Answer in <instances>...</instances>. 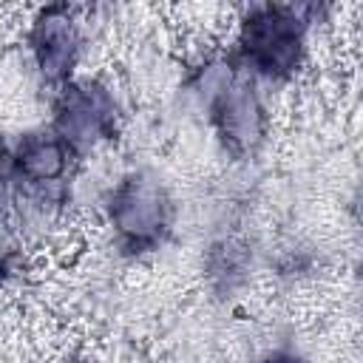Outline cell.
Here are the masks:
<instances>
[{
	"instance_id": "cell-3",
	"label": "cell",
	"mask_w": 363,
	"mask_h": 363,
	"mask_svg": "<svg viewBox=\"0 0 363 363\" xmlns=\"http://www.w3.org/2000/svg\"><path fill=\"white\" fill-rule=\"evenodd\" d=\"M176 204L164 179L147 167H133L111 187L105 224L116 250L128 258H145L162 250L173 233Z\"/></svg>"
},
{
	"instance_id": "cell-8",
	"label": "cell",
	"mask_w": 363,
	"mask_h": 363,
	"mask_svg": "<svg viewBox=\"0 0 363 363\" xmlns=\"http://www.w3.org/2000/svg\"><path fill=\"white\" fill-rule=\"evenodd\" d=\"M258 363H306V357H303L301 352L289 349V346H281V349L267 352V354H264Z\"/></svg>"
},
{
	"instance_id": "cell-2",
	"label": "cell",
	"mask_w": 363,
	"mask_h": 363,
	"mask_svg": "<svg viewBox=\"0 0 363 363\" xmlns=\"http://www.w3.org/2000/svg\"><path fill=\"white\" fill-rule=\"evenodd\" d=\"M312 6L295 3H252L241 11L230 57L235 65L261 82H289L303 68L312 28Z\"/></svg>"
},
{
	"instance_id": "cell-7",
	"label": "cell",
	"mask_w": 363,
	"mask_h": 363,
	"mask_svg": "<svg viewBox=\"0 0 363 363\" xmlns=\"http://www.w3.org/2000/svg\"><path fill=\"white\" fill-rule=\"evenodd\" d=\"M17 264H20V241L6 218V210H0V286L17 272Z\"/></svg>"
},
{
	"instance_id": "cell-6",
	"label": "cell",
	"mask_w": 363,
	"mask_h": 363,
	"mask_svg": "<svg viewBox=\"0 0 363 363\" xmlns=\"http://www.w3.org/2000/svg\"><path fill=\"white\" fill-rule=\"evenodd\" d=\"M28 62L51 94L77 77V65L85 51V23L82 11L68 3L43 6L26 31Z\"/></svg>"
},
{
	"instance_id": "cell-4",
	"label": "cell",
	"mask_w": 363,
	"mask_h": 363,
	"mask_svg": "<svg viewBox=\"0 0 363 363\" xmlns=\"http://www.w3.org/2000/svg\"><path fill=\"white\" fill-rule=\"evenodd\" d=\"M68 153L82 162L88 153L113 142L122 128V105L113 88L99 77H74L51 99L45 125Z\"/></svg>"
},
{
	"instance_id": "cell-5",
	"label": "cell",
	"mask_w": 363,
	"mask_h": 363,
	"mask_svg": "<svg viewBox=\"0 0 363 363\" xmlns=\"http://www.w3.org/2000/svg\"><path fill=\"white\" fill-rule=\"evenodd\" d=\"M77 164L79 162L48 128L17 136V142L9 145V204L14 199H26L45 213V204L62 201L65 184Z\"/></svg>"
},
{
	"instance_id": "cell-1",
	"label": "cell",
	"mask_w": 363,
	"mask_h": 363,
	"mask_svg": "<svg viewBox=\"0 0 363 363\" xmlns=\"http://www.w3.org/2000/svg\"><path fill=\"white\" fill-rule=\"evenodd\" d=\"M190 91L230 156L252 159L264 147L269 116L261 85L235 65L230 51L204 57L193 68Z\"/></svg>"
},
{
	"instance_id": "cell-9",
	"label": "cell",
	"mask_w": 363,
	"mask_h": 363,
	"mask_svg": "<svg viewBox=\"0 0 363 363\" xmlns=\"http://www.w3.org/2000/svg\"><path fill=\"white\" fill-rule=\"evenodd\" d=\"M71 363H91V360H85V357H77V360H71Z\"/></svg>"
}]
</instances>
